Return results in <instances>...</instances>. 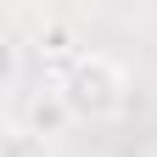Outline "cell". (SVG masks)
I'll list each match as a JSON object with an SVG mask.
<instances>
[{
  "instance_id": "obj_1",
  "label": "cell",
  "mask_w": 157,
  "mask_h": 157,
  "mask_svg": "<svg viewBox=\"0 0 157 157\" xmlns=\"http://www.w3.org/2000/svg\"><path fill=\"white\" fill-rule=\"evenodd\" d=\"M56 95H62L73 124H112L129 107V73L107 51H78L62 73V84H56Z\"/></svg>"
},
{
  "instance_id": "obj_2",
  "label": "cell",
  "mask_w": 157,
  "mask_h": 157,
  "mask_svg": "<svg viewBox=\"0 0 157 157\" xmlns=\"http://www.w3.org/2000/svg\"><path fill=\"white\" fill-rule=\"evenodd\" d=\"M0 157H51V151H45V135H34L28 124H11L0 140Z\"/></svg>"
}]
</instances>
